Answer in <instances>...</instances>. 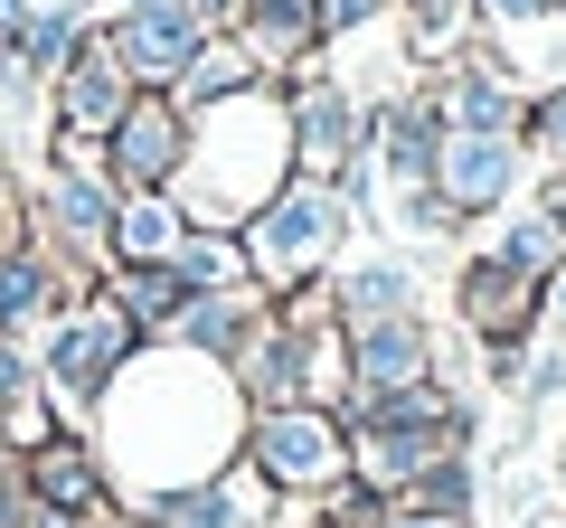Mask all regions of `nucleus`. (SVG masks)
Wrapping results in <instances>:
<instances>
[{
  "label": "nucleus",
  "mask_w": 566,
  "mask_h": 528,
  "mask_svg": "<svg viewBox=\"0 0 566 528\" xmlns=\"http://www.w3.org/2000/svg\"><path fill=\"white\" fill-rule=\"evenodd\" d=\"M133 349H142V330L123 321V303H114V293H95V303H76V311L57 321V349H48V378H57L66 397H76V406H95V397L114 387V368L133 359Z\"/></svg>",
  "instance_id": "obj_8"
},
{
  "label": "nucleus",
  "mask_w": 566,
  "mask_h": 528,
  "mask_svg": "<svg viewBox=\"0 0 566 528\" xmlns=\"http://www.w3.org/2000/svg\"><path fill=\"white\" fill-rule=\"evenodd\" d=\"M180 161H189V114L161 95V85H142L133 114L104 133V180L114 189H170Z\"/></svg>",
  "instance_id": "obj_6"
},
{
  "label": "nucleus",
  "mask_w": 566,
  "mask_h": 528,
  "mask_svg": "<svg viewBox=\"0 0 566 528\" xmlns=\"http://www.w3.org/2000/svg\"><path fill=\"white\" fill-rule=\"evenodd\" d=\"M283 180H293V104H283L274 76L227 95V104H208V114H189V161L170 180V199H180L189 226L237 236Z\"/></svg>",
  "instance_id": "obj_2"
},
{
  "label": "nucleus",
  "mask_w": 566,
  "mask_h": 528,
  "mask_svg": "<svg viewBox=\"0 0 566 528\" xmlns=\"http://www.w3.org/2000/svg\"><path fill=\"white\" fill-rule=\"evenodd\" d=\"M170 274H180L189 293L255 284V274H245V245H237V236H218V226H189V236H180V255H170Z\"/></svg>",
  "instance_id": "obj_23"
},
{
  "label": "nucleus",
  "mask_w": 566,
  "mask_h": 528,
  "mask_svg": "<svg viewBox=\"0 0 566 528\" xmlns=\"http://www.w3.org/2000/svg\"><path fill=\"white\" fill-rule=\"evenodd\" d=\"M48 303H57V255L48 245H0V330L39 321Z\"/></svg>",
  "instance_id": "obj_22"
},
{
  "label": "nucleus",
  "mask_w": 566,
  "mask_h": 528,
  "mask_svg": "<svg viewBox=\"0 0 566 528\" xmlns=\"http://www.w3.org/2000/svg\"><path fill=\"white\" fill-rule=\"evenodd\" d=\"M434 368V330L416 311H387V321H349V387L378 397V387H416Z\"/></svg>",
  "instance_id": "obj_11"
},
{
  "label": "nucleus",
  "mask_w": 566,
  "mask_h": 528,
  "mask_svg": "<svg viewBox=\"0 0 566 528\" xmlns=\"http://www.w3.org/2000/svg\"><path fill=\"white\" fill-rule=\"evenodd\" d=\"M245 85H264V66L245 57V39H237V29H208V47L180 66V85H170V104H180V114H208V104L245 95Z\"/></svg>",
  "instance_id": "obj_16"
},
{
  "label": "nucleus",
  "mask_w": 566,
  "mask_h": 528,
  "mask_svg": "<svg viewBox=\"0 0 566 528\" xmlns=\"http://www.w3.org/2000/svg\"><path fill=\"white\" fill-rule=\"evenodd\" d=\"M237 39L264 76H293V66H322V0H245L237 10Z\"/></svg>",
  "instance_id": "obj_12"
},
{
  "label": "nucleus",
  "mask_w": 566,
  "mask_h": 528,
  "mask_svg": "<svg viewBox=\"0 0 566 528\" xmlns=\"http://www.w3.org/2000/svg\"><path fill=\"white\" fill-rule=\"evenodd\" d=\"M434 151H444V114H434V95H387L378 104V180L387 189L434 180Z\"/></svg>",
  "instance_id": "obj_13"
},
{
  "label": "nucleus",
  "mask_w": 566,
  "mask_h": 528,
  "mask_svg": "<svg viewBox=\"0 0 566 528\" xmlns=\"http://www.w3.org/2000/svg\"><path fill=\"white\" fill-rule=\"evenodd\" d=\"M180 236H189V218L170 189H123L114 199V264H170Z\"/></svg>",
  "instance_id": "obj_15"
},
{
  "label": "nucleus",
  "mask_w": 566,
  "mask_h": 528,
  "mask_svg": "<svg viewBox=\"0 0 566 528\" xmlns=\"http://www.w3.org/2000/svg\"><path fill=\"white\" fill-rule=\"evenodd\" d=\"M387 208H397V226H406V236H444V226H453V208H444V189H434V180L397 189Z\"/></svg>",
  "instance_id": "obj_26"
},
{
  "label": "nucleus",
  "mask_w": 566,
  "mask_h": 528,
  "mask_svg": "<svg viewBox=\"0 0 566 528\" xmlns=\"http://www.w3.org/2000/svg\"><path fill=\"white\" fill-rule=\"evenodd\" d=\"M397 10H406V57H424V66H453L482 39V10L472 0H397Z\"/></svg>",
  "instance_id": "obj_18"
},
{
  "label": "nucleus",
  "mask_w": 566,
  "mask_h": 528,
  "mask_svg": "<svg viewBox=\"0 0 566 528\" xmlns=\"http://www.w3.org/2000/svg\"><path fill=\"white\" fill-rule=\"evenodd\" d=\"M255 463L274 482H331L340 472V425L322 406H264L255 415Z\"/></svg>",
  "instance_id": "obj_10"
},
{
  "label": "nucleus",
  "mask_w": 566,
  "mask_h": 528,
  "mask_svg": "<svg viewBox=\"0 0 566 528\" xmlns=\"http://www.w3.org/2000/svg\"><path fill=\"white\" fill-rule=\"evenodd\" d=\"M491 39H528V29H566V0H472Z\"/></svg>",
  "instance_id": "obj_24"
},
{
  "label": "nucleus",
  "mask_w": 566,
  "mask_h": 528,
  "mask_svg": "<svg viewBox=\"0 0 566 528\" xmlns=\"http://www.w3.org/2000/svg\"><path fill=\"white\" fill-rule=\"evenodd\" d=\"M482 255H501L510 274H528V284H547V274L566 264V236L547 226V208H510V218L491 226V245H482Z\"/></svg>",
  "instance_id": "obj_20"
},
{
  "label": "nucleus",
  "mask_w": 566,
  "mask_h": 528,
  "mask_svg": "<svg viewBox=\"0 0 566 528\" xmlns=\"http://www.w3.org/2000/svg\"><path fill=\"white\" fill-rule=\"evenodd\" d=\"M397 0H322V39L340 47V39H359V29H378Z\"/></svg>",
  "instance_id": "obj_27"
},
{
  "label": "nucleus",
  "mask_w": 566,
  "mask_h": 528,
  "mask_svg": "<svg viewBox=\"0 0 566 528\" xmlns=\"http://www.w3.org/2000/svg\"><path fill=\"white\" fill-rule=\"evenodd\" d=\"M528 180V142L520 133H444L434 151V189H444L453 218H501Z\"/></svg>",
  "instance_id": "obj_5"
},
{
  "label": "nucleus",
  "mask_w": 566,
  "mask_h": 528,
  "mask_svg": "<svg viewBox=\"0 0 566 528\" xmlns=\"http://www.w3.org/2000/svg\"><path fill=\"white\" fill-rule=\"evenodd\" d=\"M85 47H95V20H85L76 0H39V20H29V39H20V66L29 76H57V66H76Z\"/></svg>",
  "instance_id": "obj_21"
},
{
  "label": "nucleus",
  "mask_w": 566,
  "mask_h": 528,
  "mask_svg": "<svg viewBox=\"0 0 566 528\" xmlns=\"http://www.w3.org/2000/svg\"><path fill=\"white\" fill-rule=\"evenodd\" d=\"M95 39H104V57H114L133 85H161V95H170L180 66L208 47V20L189 10V0H151V10H114Z\"/></svg>",
  "instance_id": "obj_4"
},
{
  "label": "nucleus",
  "mask_w": 566,
  "mask_h": 528,
  "mask_svg": "<svg viewBox=\"0 0 566 528\" xmlns=\"http://www.w3.org/2000/svg\"><path fill=\"white\" fill-rule=\"evenodd\" d=\"M538 208H547V226L566 236V170H547V189H538Z\"/></svg>",
  "instance_id": "obj_28"
},
{
  "label": "nucleus",
  "mask_w": 566,
  "mask_h": 528,
  "mask_svg": "<svg viewBox=\"0 0 566 528\" xmlns=\"http://www.w3.org/2000/svg\"><path fill=\"white\" fill-rule=\"evenodd\" d=\"M104 293L123 303V321H133V330H170V321L189 311V284L170 274V264H114Z\"/></svg>",
  "instance_id": "obj_19"
},
{
  "label": "nucleus",
  "mask_w": 566,
  "mask_h": 528,
  "mask_svg": "<svg viewBox=\"0 0 566 528\" xmlns=\"http://www.w3.org/2000/svg\"><path fill=\"white\" fill-rule=\"evenodd\" d=\"M114 10H151V0H114Z\"/></svg>",
  "instance_id": "obj_30"
},
{
  "label": "nucleus",
  "mask_w": 566,
  "mask_h": 528,
  "mask_svg": "<svg viewBox=\"0 0 566 528\" xmlns=\"http://www.w3.org/2000/svg\"><path fill=\"white\" fill-rule=\"evenodd\" d=\"M331 311H340V330L349 321H387V311H416V274H406V255H359L331 284Z\"/></svg>",
  "instance_id": "obj_17"
},
{
  "label": "nucleus",
  "mask_w": 566,
  "mask_h": 528,
  "mask_svg": "<svg viewBox=\"0 0 566 528\" xmlns=\"http://www.w3.org/2000/svg\"><path fill=\"white\" fill-rule=\"evenodd\" d=\"M227 378H237L227 359H199V349H180V340H170L161 359H123L114 387L95 397L104 425H114V453L151 490L208 482V463H218L227 434H237V387Z\"/></svg>",
  "instance_id": "obj_1"
},
{
  "label": "nucleus",
  "mask_w": 566,
  "mask_h": 528,
  "mask_svg": "<svg viewBox=\"0 0 566 528\" xmlns=\"http://www.w3.org/2000/svg\"><path fill=\"white\" fill-rule=\"evenodd\" d=\"M133 95H142V85L123 76V66L104 57V39H95L76 66H57V76H48V123H57L66 142H95V151H104V133L133 114Z\"/></svg>",
  "instance_id": "obj_9"
},
{
  "label": "nucleus",
  "mask_w": 566,
  "mask_h": 528,
  "mask_svg": "<svg viewBox=\"0 0 566 528\" xmlns=\"http://www.w3.org/2000/svg\"><path fill=\"white\" fill-rule=\"evenodd\" d=\"M547 303V284H528V274H510L501 255H472L463 264V321L482 330V340H520L528 311Z\"/></svg>",
  "instance_id": "obj_14"
},
{
  "label": "nucleus",
  "mask_w": 566,
  "mask_h": 528,
  "mask_svg": "<svg viewBox=\"0 0 566 528\" xmlns=\"http://www.w3.org/2000/svg\"><path fill=\"white\" fill-rule=\"evenodd\" d=\"M547 321H557V340H566V264L547 274Z\"/></svg>",
  "instance_id": "obj_29"
},
{
  "label": "nucleus",
  "mask_w": 566,
  "mask_h": 528,
  "mask_svg": "<svg viewBox=\"0 0 566 528\" xmlns=\"http://www.w3.org/2000/svg\"><path fill=\"white\" fill-rule=\"evenodd\" d=\"M434 114H444V133H520L528 142V85L510 76L491 47H463L453 66H434Z\"/></svg>",
  "instance_id": "obj_7"
},
{
  "label": "nucleus",
  "mask_w": 566,
  "mask_h": 528,
  "mask_svg": "<svg viewBox=\"0 0 566 528\" xmlns=\"http://www.w3.org/2000/svg\"><path fill=\"white\" fill-rule=\"evenodd\" d=\"M39 490H48V500H95V463L66 453V444H48L39 453Z\"/></svg>",
  "instance_id": "obj_25"
},
{
  "label": "nucleus",
  "mask_w": 566,
  "mask_h": 528,
  "mask_svg": "<svg viewBox=\"0 0 566 528\" xmlns=\"http://www.w3.org/2000/svg\"><path fill=\"white\" fill-rule=\"evenodd\" d=\"M340 236H349V199L331 180H283L274 199L237 226L245 274H255L274 303H283V293H303V284H322L331 255H340Z\"/></svg>",
  "instance_id": "obj_3"
}]
</instances>
